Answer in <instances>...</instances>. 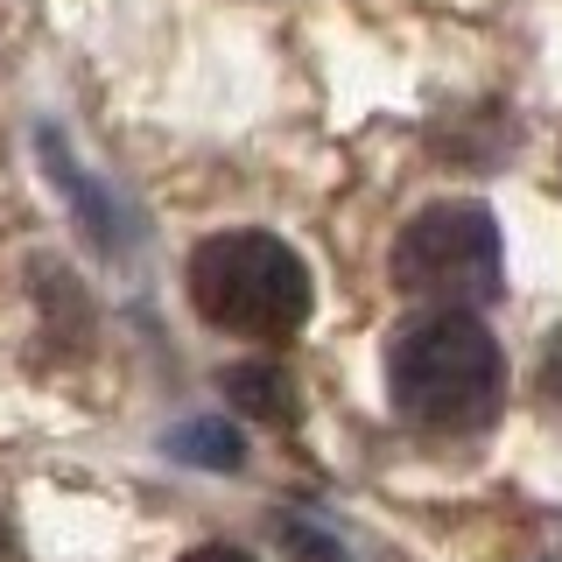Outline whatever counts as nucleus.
Returning a JSON list of instances; mask_svg holds the SVG:
<instances>
[{
    "mask_svg": "<svg viewBox=\"0 0 562 562\" xmlns=\"http://www.w3.org/2000/svg\"><path fill=\"white\" fill-rule=\"evenodd\" d=\"M183 562H254L246 549H233V541H204V549H190Z\"/></svg>",
    "mask_w": 562,
    "mask_h": 562,
    "instance_id": "6e6552de",
    "label": "nucleus"
},
{
    "mask_svg": "<svg viewBox=\"0 0 562 562\" xmlns=\"http://www.w3.org/2000/svg\"><path fill=\"white\" fill-rule=\"evenodd\" d=\"M386 401L429 436H471L506 401V351L471 310H429L386 338Z\"/></svg>",
    "mask_w": 562,
    "mask_h": 562,
    "instance_id": "f257e3e1",
    "label": "nucleus"
},
{
    "mask_svg": "<svg viewBox=\"0 0 562 562\" xmlns=\"http://www.w3.org/2000/svg\"><path fill=\"white\" fill-rule=\"evenodd\" d=\"M190 303L233 338H295L310 324V268L274 233H211L190 254Z\"/></svg>",
    "mask_w": 562,
    "mask_h": 562,
    "instance_id": "f03ea898",
    "label": "nucleus"
},
{
    "mask_svg": "<svg viewBox=\"0 0 562 562\" xmlns=\"http://www.w3.org/2000/svg\"><path fill=\"white\" fill-rule=\"evenodd\" d=\"M162 450L176 457V464H198V471H239L246 464V436L239 429H225V422H176V429L162 436Z\"/></svg>",
    "mask_w": 562,
    "mask_h": 562,
    "instance_id": "39448f33",
    "label": "nucleus"
},
{
    "mask_svg": "<svg viewBox=\"0 0 562 562\" xmlns=\"http://www.w3.org/2000/svg\"><path fill=\"white\" fill-rule=\"evenodd\" d=\"M274 535H281V549H289V555H303V562H345V541L316 535L310 520H274Z\"/></svg>",
    "mask_w": 562,
    "mask_h": 562,
    "instance_id": "423d86ee",
    "label": "nucleus"
},
{
    "mask_svg": "<svg viewBox=\"0 0 562 562\" xmlns=\"http://www.w3.org/2000/svg\"><path fill=\"white\" fill-rule=\"evenodd\" d=\"M394 289L429 310H485L506 295L499 218L471 198H443L415 211L394 239Z\"/></svg>",
    "mask_w": 562,
    "mask_h": 562,
    "instance_id": "7ed1b4c3",
    "label": "nucleus"
},
{
    "mask_svg": "<svg viewBox=\"0 0 562 562\" xmlns=\"http://www.w3.org/2000/svg\"><path fill=\"white\" fill-rule=\"evenodd\" d=\"M0 562H8V520H0Z\"/></svg>",
    "mask_w": 562,
    "mask_h": 562,
    "instance_id": "1a4fd4ad",
    "label": "nucleus"
},
{
    "mask_svg": "<svg viewBox=\"0 0 562 562\" xmlns=\"http://www.w3.org/2000/svg\"><path fill=\"white\" fill-rule=\"evenodd\" d=\"M541 394L562 401V330H549V345H541Z\"/></svg>",
    "mask_w": 562,
    "mask_h": 562,
    "instance_id": "0eeeda50",
    "label": "nucleus"
},
{
    "mask_svg": "<svg viewBox=\"0 0 562 562\" xmlns=\"http://www.w3.org/2000/svg\"><path fill=\"white\" fill-rule=\"evenodd\" d=\"M218 386H225V401H233L239 415L268 422V429H295V422H303L295 380L281 373L274 359H239V366H225V373H218Z\"/></svg>",
    "mask_w": 562,
    "mask_h": 562,
    "instance_id": "20e7f679",
    "label": "nucleus"
}]
</instances>
